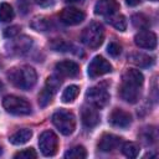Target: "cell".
<instances>
[{
    "label": "cell",
    "mask_w": 159,
    "mask_h": 159,
    "mask_svg": "<svg viewBox=\"0 0 159 159\" xmlns=\"http://www.w3.org/2000/svg\"><path fill=\"white\" fill-rule=\"evenodd\" d=\"M144 77L140 71L129 68L122 76V83L119 86V97L128 103H137L140 97V88L143 86Z\"/></svg>",
    "instance_id": "1"
},
{
    "label": "cell",
    "mask_w": 159,
    "mask_h": 159,
    "mask_svg": "<svg viewBox=\"0 0 159 159\" xmlns=\"http://www.w3.org/2000/svg\"><path fill=\"white\" fill-rule=\"evenodd\" d=\"M7 77L15 87L24 89V91L31 89L36 84V81H37L36 71L30 66L14 67L7 72Z\"/></svg>",
    "instance_id": "2"
},
{
    "label": "cell",
    "mask_w": 159,
    "mask_h": 159,
    "mask_svg": "<svg viewBox=\"0 0 159 159\" xmlns=\"http://www.w3.org/2000/svg\"><path fill=\"white\" fill-rule=\"evenodd\" d=\"M81 40L82 42L91 47V48H97L102 45L104 40V29L99 22H91L81 34Z\"/></svg>",
    "instance_id": "3"
},
{
    "label": "cell",
    "mask_w": 159,
    "mask_h": 159,
    "mask_svg": "<svg viewBox=\"0 0 159 159\" xmlns=\"http://www.w3.org/2000/svg\"><path fill=\"white\" fill-rule=\"evenodd\" d=\"M52 123L63 135L72 134L76 128V118L73 113L66 109H60L55 112L52 114Z\"/></svg>",
    "instance_id": "4"
},
{
    "label": "cell",
    "mask_w": 159,
    "mask_h": 159,
    "mask_svg": "<svg viewBox=\"0 0 159 159\" xmlns=\"http://www.w3.org/2000/svg\"><path fill=\"white\" fill-rule=\"evenodd\" d=\"M4 108L15 116H27L31 113V106L30 103L17 96H6L2 99Z\"/></svg>",
    "instance_id": "5"
},
{
    "label": "cell",
    "mask_w": 159,
    "mask_h": 159,
    "mask_svg": "<svg viewBox=\"0 0 159 159\" xmlns=\"http://www.w3.org/2000/svg\"><path fill=\"white\" fill-rule=\"evenodd\" d=\"M39 147L45 157H53L58 148V138L52 130H45L39 138Z\"/></svg>",
    "instance_id": "6"
},
{
    "label": "cell",
    "mask_w": 159,
    "mask_h": 159,
    "mask_svg": "<svg viewBox=\"0 0 159 159\" xmlns=\"http://www.w3.org/2000/svg\"><path fill=\"white\" fill-rule=\"evenodd\" d=\"M86 99L91 106L96 108H103L109 102V93L103 87H92L86 92Z\"/></svg>",
    "instance_id": "7"
},
{
    "label": "cell",
    "mask_w": 159,
    "mask_h": 159,
    "mask_svg": "<svg viewBox=\"0 0 159 159\" xmlns=\"http://www.w3.org/2000/svg\"><path fill=\"white\" fill-rule=\"evenodd\" d=\"M112 71V65L103 58L102 56H96L88 65V76L91 78H97L99 76H103L106 73H109Z\"/></svg>",
    "instance_id": "8"
},
{
    "label": "cell",
    "mask_w": 159,
    "mask_h": 159,
    "mask_svg": "<svg viewBox=\"0 0 159 159\" xmlns=\"http://www.w3.org/2000/svg\"><path fill=\"white\" fill-rule=\"evenodd\" d=\"M60 20L65 25H78L84 20V12L77 7H65L60 12Z\"/></svg>",
    "instance_id": "9"
},
{
    "label": "cell",
    "mask_w": 159,
    "mask_h": 159,
    "mask_svg": "<svg viewBox=\"0 0 159 159\" xmlns=\"http://www.w3.org/2000/svg\"><path fill=\"white\" fill-rule=\"evenodd\" d=\"M134 42L140 48L154 50L157 47V35L149 30H142L134 36Z\"/></svg>",
    "instance_id": "10"
},
{
    "label": "cell",
    "mask_w": 159,
    "mask_h": 159,
    "mask_svg": "<svg viewBox=\"0 0 159 159\" xmlns=\"http://www.w3.org/2000/svg\"><path fill=\"white\" fill-rule=\"evenodd\" d=\"M109 123L117 128H127L132 123V116L120 108H116L109 114Z\"/></svg>",
    "instance_id": "11"
},
{
    "label": "cell",
    "mask_w": 159,
    "mask_h": 159,
    "mask_svg": "<svg viewBox=\"0 0 159 159\" xmlns=\"http://www.w3.org/2000/svg\"><path fill=\"white\" fill-rule=\"evenodd\" d=\"M122 138L114 134H103L98 142V149L101 152H112L122 145Z\"/></svg>",
    "instance_id": "12"
},
{
    "label": "cell",
    "mask_w": 159,
    "mask_h": 159,
    "mask_svg": "<svg viewBox=\"0 0 159 159\" xmlns=\"http://www.w3.org/2000/svg\"><path fill=\"white\" fill-rule=\"evenodd\" d=\"M119 10L117 0H97L94 5V12L102 16H111Z\"/></svg>",
    "instance_id": "13"
},
{
    "label": "cell",
    "mask_w": 159,
    "mask_h": 159,
    "mask_svg": "<svg viewBox=\"0 0 159 159\" xmlns=\"http://www.w3.org/2000/svg\"><path fill=\"white\" fill-rule=\"evenodd\" d=\"M81 119L84 127L94 128L99 123V114L93 106H84L81 111Z\"/></svg>",
    "instance_id": "14"
},
{
    "label": "cell",
    "mask_w": 159,
    "mask_h": 159,
    "mask_svg": "<svg viewBox=\"0 0 159 159\" xmlns=\"http://www.w3.org/2000/svg\"><path fill=\"white\" fill-rule=\"evenodd\" d=\"M56 71L65 77H76L80 72V66L75 61L65 60L56 63Z\"/></svg>",
    "instance_id": "15"
},
{
    "label": "cell",
    "mask_w": 159,
    "mask_h": 159,
    "mask_svg": "<svg viewBox=\"0 0 159 159\" xmlns=\"http://www.w3.org/2000/svg\"><path fill=\"white\" fill-rule=\"evenodd\" d=\"M129 61L138 66V67H149L154 63V58L150 57L149 55H145V53H142V52H133L129 55Z\"/></svg>",
    "instance_id": "16"
},
{
    "label": "cell",
    "mask_w": 159,
    "mask_h": 159,
    "mask_svg": "<svg viewBox=\"0 0 159 159\" xmlns=\"http://www.w3.org/2000/svg\"><path fill=\"white\" fill-rule=\"evenodd\" d=\"M32 137V132L31 129H27V128H24V129H19L16 130L14 134L10 135L9 140L11 144L14 145H21V144H25L27 143Z\"/></svg>",
    "instance_id": "17"
},
{
    "label": "cell",
    "mask_w": 159,
    "mask_h": 159,
    "mask_svg": "<svg viewBox=\"0 0 159 159\" xmlns=\"http://www.w3.org/2000/svg\"><path fill=\"white\" fill-rule=\"evenodd\" d=\"M140 137V140L143 142V144L145 145H152L157 142L158 139V133H157V129L155 127H147V128H143V130L140 132L139 134Z\"/></svg>",
    "instance_id": "18"
},
{
    "label": "cell",
    "mask_w": 159,
    "mask_h": 159,
    "mask_svg": "<svg viewBox=\"0 0 159 159\" xmlns=\"http://www.w3.org/2000/svg\"><path fill=\"white\" fill-rule=\"evenodd\" d=\"M31 27L36 31H48L52 27V22L45 16H39L31 21Z\"/></svg>",
    "instance_id": "19"
},
{
    "label": "cell",
    "mask_w": 159,
    "mask_h": 159,
    "mask_svg": "<svg viewBox=\"0 0 159 159\" xmlns=\"http://www.w3.org/2000/svg\"><path fill=\"white\" fill-rule=\"evenodd\" d=\"M132 24L135 29L139 30H148L150 27V20L144 14H135L132 16Z\"/></svg>",
    "instance_id": "20"
},
{
    "label": "cell",
    "mask_w": 159,
    "mask_h": 159,
    "mask_svg": "<svg viewBox=\"0 0 159 159\" xmlns=\"http://www.w3.org/2000/svg\"><path fill=\"white\" fill-rule=\"evenodd\" d=\"M107 21L114 27V29H117V30H119V31H124L125 29H127V20H125V17L123 16V15H120V14H113V15H111V16H107Z\"/></svg>",
    "instance_id": "21"
},
{
    "label": "cell",
    "mask_w": 159,
    "mask_h": 159,
    "mask_svg": "<svg viewBox=\"0 0 159 159\" xmlns=\"http://www.w3.org/2000/svg\"><path fill=\"white\" fill-rule=\"evenodd\" d=\"M78 93H80V88H78L76 84H71V86H68V87L65 88V91H63V93H62V96H61V99H62V102H65V103L73 102V101L77 98Z\"/></svg>",
    "instance_id": "22"
},
{
    "label": "cell",
    "mask_w": 159,
    "mask_h": 159,
    "mask_svg": "<svg viewBox=\"0 0 159 159\" xmlns=\"http://www.w3.org/2000/svg\"><path fill=\"white\" fill-rule=\"evenodd\" d=\"M122 153L128 158H135L139 154V145L134 142H125L122 145Z\"/></svg>",
    "instance_id": "23"
},
{
    "label": "cell",
    "mask_w": 159,
    "mask_h": 159,
    "mask_svg": "<svg viewBox=\"0 0 159 159\" xmlns=\"http://www.w3.org/2000/svg\"><path fill=\"white\" fill-rule=\"evenodd\" d=\"M86 157H87V152H86L84 147H82V145L73 147L65 153V158H67V159H83Z\"/></svg>",
    "instance_id": "24"
},
{
    "label": "cell",
    "mask_w": 159,
    "mask_h": 159,
    "mask_svg": "<svg viewBox=\"0 0 159 159\" xmlns=\"http://www.w3.org/2000/svg\"><path fill=\"white\" fill-rule=\"evenodd\" d=\"M14 19V10L7 2L0 4V21L1 22H9Z\"/></svg>",
    "instance_id": "25"
},
{
    "label": "cell",
    "mask_w": 159,
    "mask_h": 159,
    "mask_svg": "<svg viewBox=\"0 0 159 159\" xmlns=\"http://www.w3.org/2000/svg\"><path fill=\"white\" fill-rule=\"evenodd\" d=\"M53 94H55V92L51 91L50 88H47V87L45 86L43 89L41 91V93L39 94V104H40L41 107H46L47 104H50V103L52 102Z\"/></svg>",
    "instance_id": "26"
},
{
    "label": "cell",
    "mask_w": 159,
    "mask_h": 159,
    "mask_svg": "<svg viewBox=\"0 0 159 159\" xmlns=\"http://www.w3.org/2000/svg\"><path fill=\"white\" fill-rule=\"evenodd\" d=\"M36 157H37V154L32 148H27V149L20 150L14 155L15 159H35Z\"/></svg>",
    "instance_id": "27"
},
{
    "label": "cell",
    "mask_w": 159,
    "mask_h": 159,
    "mask_svg": "<svg viewBox=\"0 0 159 159\" xmlns=\"http://www.w3.org/2000/svg\"><path fill=\"white\" fill-rule=\"evenodd\" d=\"M60 86H61V81H60V78L56 77V76H50V77L46 80V87L50 88L51 91H53L55 93H56V91L60 88Z\"/></svg>",
    "instance_id": "28"
},
{
    "label": "cell",
    "mask_w": 159,
    "mask_h": 159,
    "mask_svg": "<svg viewBox=\"0 0 159 159\" xmlns=\"http://www.w3.org/2000/svg\"><path fill=\"white\" fill-rule=\"evenodd\" d=\"M107 52L112 56V57H117L120 55L122 52V46L118 42H109V45L107 46Z\"/></svg>",
    "instance_id": "29"
},
{
    "label": "cell",
    "mask_w": 159,
    "mask_h": 159,
    "mask_svg": "<svg viewBox=\"0 0 159 159\" xmlns=\"http://www.w3.org/2000/svg\"><path fill=\"white\" fill-rule=\"evenodd\" d=\"M17 7L22 15H26L31 9V2L30 0H17Z\"/></svg>",
    "instance_id": "30"
},
{
    "label": "cell",
    "mask_w": 159,
    "mask_h": 159,
    "mask_svg": "<svg viewBox=\"0 0 159 159\" xmlns=\"http://www.w3.org/2000/svg\"><path fill=\"white\" fill-rule=\"evenodd\" d=\"M20 32V27L19 26H10V27H6L5 31H4V36L7 37V39H12L15 36H17Z\"/></svg>",
    "instance_id": "31"
},
{
    "label": "cell",
    "mask_w": 159,
    "mask_h": 159,
    "mask_svg": "<svg viewBox=\"0 0 159 159\" xmlns=\"http://www.w3.org/2000/svg\"><path fill=\"white\" fill-rule=\"evenodd\" d=\"M51 47L55 50V51H66L68 48V43L63 42V41H58L56 40L55 42L51 43Z\"/></svg>",
    "instance_id": "32"
},
{
    "label": "cell",
    "mask_w": 159,
    "mask_h": 159,
    "mask_svg": "<svg viewBox=\"0 0 159 159\" xmlns=\"http://www.w3.org/2000/svg\"><path fill=\"white\" fill-rule=\"evenodd\" d=\"M35 2L37 5H40L41 7H50V6L55 5L56 0H35Z\"/></svg>",
    "instance_id": "33"
},
{
    "label": "cell",
    "mask_w": 159,
    "mask_h": 159,
    "mask_svg": "<svg viewBox=\"0 0 159 159\" xmlns=\"http://www.w3.org/2000/svg\"><path fill=\"white\" fill-rule=\"evenodd\" d=\"M142 0H125V4L128 6H137L138 4H140Z\"/></svg>",
    "instance_id": "34"
},
{
    "label": "cell",
    "mask_w": 159,
    "mask_h": 159,
    "mask_svg": "<svg viewBox=\"0 0 159 159\" xmlns=\"http://www.w3.org/2000/svg\"><path fill=\"white\" fill-rule=\"evenodd\" d=\"M66 2H83L84 0H65Z\"/></svg>",
    "instance_id": "35"
},
{
    "label": "cell",
    "mask_w": 159,
    "mask_h": 159,
    "mask_svg": "<svg viewBox=\"0 0 159 159\" xmlns=\"http://www.w3.org/2000/svg\"><path fill=\"white\" fill-rule=\"evenodd\" d=\"M2 88V83H1V81H0V89Z\"/></svg>",
    "instance_id": "36"
},
{
    "label": "cell",
    "mask_w": 159,
    "mask_h": 159,
    "mask_svg": "<svg viewBox=\"0 0 159 159\" xmlns=\"http://www.w3.org/2000/svg\"><path fill=\"white\" fill-rule=\"evenodd\" d=\"M1 153H2V149H1V147H0V154H1Z\"/></svg>",
    "instance_id": "37"
},
{
    "label": "cell",
    "mask_w": 159,
    "mask_h": 159,
    "mask_svg": "<svg viewBox=\"0 0 159 159\" xmlns=\"http://www.w3.org/2000/svg\"><path fill=\"white\" fill-rule=\"evenodd\" d=\"M152 1H157V0H152Z\"/></svg>",
    "instance_id": "38"
}]
</instances>
